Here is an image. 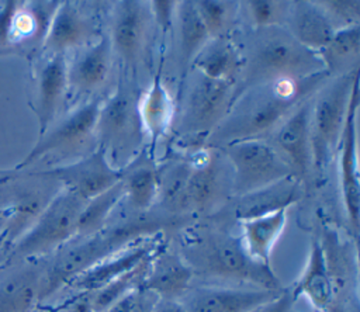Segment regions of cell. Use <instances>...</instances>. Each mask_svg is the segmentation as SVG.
I'll return each mask as SVG.
<instances>
[{
    "label": "cell",
    "instance_id": "8",
    "mask_svg": "<svg viewBox=\"0 0 360 312\" xmlns=\"http://www.w3.org/2000/svg\"><path fill=\"white\" fill-rule=\"evenodd\" d=\"M138 91L127 83H121L114 94L100 105L94 134L100 139V146L107 152H124L136 148L142 136V122L139 118Z\"/></svg>",
    "mask_w": 360,
    "mask_h": 312
},
{
    "label": "cell",
    "instance_id": "28",
    "mask_svg": "<svg viewBox=\"0 0 360 312\" xmlns=\"http://www.w3.org/2000/svg\"><path fill=\"white\" fill-rule=\"evenodd\" d=\"M243 56L239 49L226 38L212 39L198 52L194 63L200 74L235 83V74L243 69Z\"/></svg>",
    "mask_w": 360,
    "mask_h": 312
},
{
    "label": "cell",
    "instance_id": "25",
    "mask_svg": "<svg viewBox=\"0 0 360 312\" xmlns=\"http://www.w3.org/2000/svg\"><path fill=\"white\" fill-rule=\"evenodd\" d=\"M191 164V173L187 180L180 207L181 211L204 212L219 198L221 187V167L217 157L205 156L195 164Z\"/></svg>",
    "mask_w": 360,
    "mask_h": 312
},
{
    "label": "cell",
    "instance_id": "18",
    "mask_svg": "<svg viewBox=\"0 0 360 312\" xmlns=\"http://www.w3.org/2000/svg\"><path fill=\"white\" fill-rule=\"evenodd\" d=\"M193 277L194 271L181 254L160 246L150 260L142 288L155 292L159 298L180 301L190 291Z\"/></svg>",
    "mask_w": 360,
    "mask_h": 312
},
{
    "label": "cell",
    "instance_id": "3",
    "mask_svg": "<svg viewBox=\"0 0 360 312\" xmlns=\"http://www.w3.org/2000/svg\"><path fill=\"white\" fill-rule=\"evenodd\" d=\"M245 86L280 79H300L325 72L318 53L307 49L281 27L259 30L248 59H243Z\"/></svg>",
    "mask_w": 360,
    "mask_h": 312
},
{
    "label": "cell",
    "instance_id": "43",
    "mask_svg": "<svg viewBox=\"0 0 360 312\" xmlns=\"http://www.w3.org/2000/svg\"><path fill=\"white\" fill-rule=\"evenodd\" d=\"M10 247H11V240H10L8 235H7V230H4L0 235V266L7 261Z\"/></svg>",
    "mask_w": 360,
    "mask_h": 312
},
{
    "label": "cell",
    "instance_id": "1",
    "mask_svg": "<svg viewBox=\"0 0 360 312\" xmlns=\"http://www.w3.org/2000/svg\"><path fill=\"white\" fill-rule=\"evenodd\" d=\"M326 77V72H319L307 77L280 79L249 87L232 103L225 118L214 129L212 139L224 145L263 139L304 104L305 97L311 96Z\"/></svg>",
    "mask_w": 360,
    "mask_h": 312
},
{
    "label": "cell",
    "instance_id": "34",
    "mask_svg": "<svg viewBox=\"0 0 360 312\" xmlns=\"http://www.w3.org/2000/svg\"><path fill=\"white\" fill-rule=\"evenodd\" d=\"M210 39L225 38L236 17V3L221 0L194 1Z\"/></svg>",
    "mask_w": 360,
    "mask_h": 312
},
{
    "label": "cell",
    "instance_id": "37",
    "mask_svg": "<svg viewBox=\"0 0 360 312\" xmlns=\"http://www.w3.org/2000/svg\"><path fill=\"white\" fill-rule=\"evenodd\" d=\"M316 4L326 13L333 25L339 28L357 25L360 21V1L338 0V1H316Z\"/></svg>",
    "mask_w": 360,
    "mask_h": 312
},
{
    "label": "cell",
    "instance_id": "40",
    "mask_svg": "<svg viewBox=\"0 0 360 312\" xmlns=\"http://www.w3.org/2000/svg\"><path fill=\"white\" fill-rule=\"evenodd\" d=\"M294 302L295 301L291 295V291L290 290H283L273 299L256 306L250 312H291V308H292Z\"/></svg>",
    "mask_w": 360,
    "mask_h": 312
},
{
    "label": "cell",
    "instance_id": "10",
    "mask_svg": "<svg viewBox=\"0 0 360 312\" xmlns=\"http://www.w3.org/2000/svg\"><path fill=\"white\" fill-rule=\"evenodd\" d=\"M100 105L101 101L94 98L76 108L51 129L45 131L27 157L17 166V170L28 167L51 153L70 152L86 143L94 134Z\"/></svg>",
    "mask_w": 360,
    "mask_h": 312
},
{
    "label": "cell",
    "instance_id": "7",
    "mask_svg": "<svg viewBox=\"0 0 360 312\" xmlns=\"http://www.w3.org/2000/svg\"><path fill=\"white\" fill-rule=\"evenodd\" d=\"M222 153L232 167V191L242 195L267 187L287 176L290 166L264 139H246L222 145Z\"/></svg>",
    "mask_w": 360,
    "mask_h": 312
},
{
    "label": "cell",
    "instance_id": "47",
    "mask_svg": "<svg viewBox=\"0 0 360 312\" xmlns=\"http://www.w3.org/2000/svg\"><path fill=\"white\" fill-rule=\"evenodd\" d=\"M315 312H318V311H315Z\"/></svg>",
    "mask_w": 360,
    "mask_h": 312
},
{
    "label": "cell",
    "instance_id": "33",
    "mask_svg": "<svg viewBox=\"0 0 360 312\" xmlns=\"http://www.w3.org/2000/svg\"><path fill=\"white\" fill-rule=\"evenodd\" d=\"M180 25V49L184 63L194 60L198 52L210 41L208 32L195 8L194 1L177 3Z\"/></svg>",
    "mask_w": 360,
    "mask_h": 312
},
{
    "label": "cell",
    "instance_id": "9",
    "mask_svg": "<svg viewBox=\"0 0 360 312\" xmlns=\"http://www.w3.org/2000/svg\"><path fill=\"white\" fill-rule=\"evenodd\" d=\"M32 176L51 178L62 188L89 201L117 184L122 178V169L112 166L105 149L98 145L90 155L73 163L38 170Z\"/></svg>",
    "mask_w": 360,
    "mask_h": 312
},
{
    "label": "cell",
    "instance_id": "13",
    "mask_svg": "<svg viewBox=\"0 0 360 312\" xmlns=\"http://www.w3.org/2000/svg\"><path fill=\"white\" fill-rule=\"evenodd\" d=\"M233 84V82L214 80L200 74L186 110L184 125L187 129L198 134L215 129L232 105Z\"/></svg>",
    "mask_w": 360,
    "mask_h": 312
},
{
    "label": "cell",
    "instance_id": "26",
    "mask_svg": "<svg viewBox=\"0 0 360 312\" xmlns=\"http://www.w3.org/2000/svg\"><path fill=\"white\" fill-rule=\"evenodd\" d=\"M287 223V208L276 212L240 221L243 245L249 256L266 266H270V253Z\"/></svg>",
    "mask_w": 360,
    "mask_h": 312
},
{
    "label": "cell",
    "instance_id": "16",
    "mask_svg": "<svg viewBox=\"0 0 360 312\" xmlns=\"http://www.w3.org/2000/svg\"><path fill=\"white\" fill-rule=\"evenodd\" d=\"M93 18L70 1L58 4L45 39L44 49L51 53H63L76 48H84L94 37Z\"/></svg>",
    "mask_w": 360,
    "mask_h": 312
},
{
    "label": "cell",
    "instance_id": "45",
    "mask_svg": "<svg viewBox=\"0 0 360 312\" xmlns=\"http://www.w3.org/2000/svg\"><path fill=\"white\" fill-rule=\"evenodd\" d=\"M13 177V171H0V180H7Z\"/></svg>",
    "mask_w": 360,
    "mask_h": 312
},
{
    "label": "cell",
    "instance_id": "44",
    "mask_svg": "<svg viewBox=\"0 0 360 312\" xmlns=\"http://www.w3.org/2000/svg\"><path fill=\"white\" fill-rule=\"evenodd\" d=\"M7 228V212L0 208V235L6 230Z\"/></svg>",
    "mask_w": 360,
    "mask_h": 312
},
{
    "label": "cell",
    "instance_id": "15",
    "mask_svg": "<svg viewBox=\"0 0 360 312\" xmlns=\"http://www.w3.org/2000/svg\"><path fill=\"white\" fill-rule=\"evenodd\" d=\"M308 101L301 104L287 119H284L274 135V149L290 166L292 176L304 183L312 167L309 110Z\"/></svg>",
    "mask_w": 360,
    "mask_h": 312
},
{
    "label": "cell",
    "instance_id": "6",
    "mask_svg": "<svg viewBox=\"0 0 360 312\" xmlns=\"http://www.w3.org/2000/svg\"><path fill=\"white\" fill-rule=\"evenodd\" d=\"M359 70L336 76L322 86L314 101V111L309 115V135L312 167L322 170L339 145L347 112L353 82Z\"/></svg>",
    "mask_w": 360,
    "mask_h": 312
},
{
    "label": "cell",
    "instance_id": "4",
    "mask_svg": "<svg viewBox=\"0 0 360 312\" xmlns=\"http://www.w3.org/2000/svg\"><path fill=\"white\" fill-rule=\"evenodd\" d=\"M139 233L138 228H122L114 232L101 229L90 236H75L59 247L45 264L39 302L68 287L72 280L100 260L131 245L129 242L138 239Z\"/></svg>",
    "mask_w": 360,
    "mask_h": 312
},
{
    "label": "cell",
    "instance_id": "36",
    "mask_svg": "<svg viewBox=\"0 0 360 312\" xmlns=\"http://www.w3.org/2000/svg\"><path fill=\"white\" fill-rule=\"evenodd\" d=\"M191 173L190 162L176 163L165 173H159V194L158 198L167 205H177L180 207V201L187 184V180Z\"/></svg>",
    "mask_w": 360,
    "mask_h": 312
},
{
    "label": "cell",
    "instance_id": "17",
    "mask_svg": "<svg viewBox=\"0 0 360 312\" xmlns=\"http://www.w3.org/2000/svg\"><path fill=\"white\" fill-rule=\"evenodd\" d=\"M302 184L294 176H287L267 187L235 195L231 204L233 216L240 221L259 218L278 209H284L302 195Z\"/></svg>",
    "mask_w": 360,
    "mask_h": 312
},
{
    "label": "cell",
    "instance_id": "38",
    "mask_svg": "<svg viewBox=\"0 0 360 312\" xmlns=\"http://www.w3.org/2000/svg\"><path fill=\"white\" fill-rule=\"evenodd\" d=\"M152 14L158 22V25L167 31L172 27V21L174 17V13L177 10V1L173 0H155L150 3Z\"/></svg>",
    "mask_w": 360,
    "mask_h": 312
},
{
    "label": "cell",
    "instance_id": "5",
    "mask_svg": "<svg viewBox=\"0 0 360 312\" xmlns=\"http://www.w3.org/2000/svg\"><path fill=\"white\" fill-rule=\"evenodd\" d=\"M84 204L75 193L60 188L35 222L11 243L7 260H39L53 254L77 235Z\"/></svg>",
    "mask_w": 360,
    "mask_h": 312
},
{
    "label": "cell",
    "instance_id": "19",
    "mask_svg": "<svg viewBox=\"0 0 360 312\" xmlns=\"http://www.w3.org/2000/svg\"><path fill=\"white\" fill-rule=\"evenodd\" d=\"M281 291L202 287L191 294L190 301L184 306L187 312H250L256 306L273 299Z\"/></svg>",
    "mask_w": 360,
    "mask_h": 312
},
{
    "label": "cell",
    "instance_id": "29",
    "mask_svg": "<svg viewBox=\"0 0 360 312\" xmlns=\"http://www.w3.org/2000/svg\"><path fill=\"white\" fill-rule=\"evenodd\" d=\"M125 197L138 211L149 209L159 194V171L146 157H135L134 163L122 169Z\"/></svg>",
    "mask_w": 360,
    "mask_h": 312
},
{
    "label": "cell",
    "instance_id": "24",
    "mask_svg": "<svg viewBox=\"0 0 360 312\" xmlns=\"http://www.w3.org/2000/svg\"><path fill=\"white\" fill-rule=\"evenodd\" d=\"M68 91V62L63 53H51L42 63L38 76L37 112L39 135L49 129L58 107Z\"/></svg>",
    "mask_w": 360,
    "mask_h": 312
},
{
    "label": "cell",
    "instance_id": "41",
    "mask_svg": "<svg viewBox=\"0 0 360 312\" xmlns=\"http://www.w3.org/2000/svg\"><path fill=\"white\" fill-rule=\"evenodd\" d=\"M56 312H93L89 295L87 294H77L70 301L65 302L60 309Z\"/></svg>",
    "mask_w": 360,
    "mask_h": 312
},
{
    "label": "cell",
    "instance_id": "21",
    "mask_svg": "<svg viewBox=\"0 0 360 312\" xmlns=\"http://www.w3.org/2000/svg\"><path fill=\"white\" fill-rule=\"evenodd\" d=\"M148 28L146 8L141 1H121L114 13L110 42L122 60L132 65L145 42Z\"/></svg>",
    "mask_w": 360,
    "mask_h": 312
},
{
    "label": "cell",
    "instance_id": "14",
    "mask_svg": "<svg viewBox=\"0 0 360 312\" xmlns=\"http://www.w3.org/2000/svg\"><path fill=\"white\" fill-rule=\"evenodd\" d=\"M159 247L160 243L158 239H138L87 268L84 273L72 280L68 287L75 290L77 294H91L114 278L136 267L142 260L153 254Z\"/></svg>",
    "mask_w": 360,
    "mask_h": 312
},
{
    "label": "cell",
    "instance_id": "35",
    "mask_svg": "<svg viewBox=\"0 0 360 312\" xmlns=\"http://www.w3.org/2000/svg\"><path fill=\"white\" fill-rule=\"evenodd\" d=\"M290 4L277 0H249L243 3L249 20L257 30L285 27Z\"/></svg>",
    "mask_w": 360,
    "mask_h": 312
},
{
    "label": "cell",
    "instance_id": "46",
    "mask_svg": "<svg viewBox=\"0 0 360 312\" xmlns=\"http://www.w3.org/2000/svg\"><path fill=\"white\" fill-rule=\"evenodd\" d=\"M39 312H46V311H39Z\"/></svg>",
    "mask_w": 360,
    "mask_h": 312
},
{
    "label": "cell",
    "instance_id": "30",
    "mask_svg": "<svg viewBox=\"0 0 360 312\" xmlns=\"http://www.w3.org/2000/svg\"><path fill=\"white\" fill-rule=\"evenodd\" d=\"M138 108L143 131L156 141L167 131L174 114L173 98L160 76H156L145 94L141 96Z\"/></svg>",
    "mask_w": 360,
    "mask_h": 312
},
{
    "label": "cell",
    "instance_id": "12",
    "mask_svg": "<svg viewBox=\"0 0 360 312\" xmlns=\"http://www.w3.org/2000/svg\"><path fill=\"white\" fill-rule=\"evenodd\" d=\"M44 259L7 260L0 266V312H31L39 302Z\"/></svg>",
    "mask_w": 360,
    "mask_h": 312
},
{
    "label": "cell",
    "instance_id": "20",
    "mask_svg": "<svg viewBox=\"0 0 360 312\" xmlns=\"http://www.w3.org/2000/svg\"><path fill=\"white\" fill-rule=\"evenodd\" d=\"M290 291L294 301L307 297L318 312H338V301L321 239L311 240L305 270Z\"/></svg>",
    "mask_w": 360,
    "mask_h": 312
},
{
    "label": "cell",
    "instance_id": "27",
    "mask_svg": "<svg viewBox=\"0 0 360 312\" xmlns=\"http://www.w3.org/2000/svg\"><path fill=\"white\" fill-rule=\"evenodd\" d=\"M328 76H342L359 70L360 24L339 28L328 45L318 52Z\"/></svg>",
    "mask_w": 360,
    "mask_h": 312
},
{
    "label": "cell",
    "instance_id": "31",
    "mask_svg": "<svg viewBox=\"0 0 360 312\" xmlns=\"http://www.w3.org/2000/svg\"><path fill=\"white\" fill-rule=\"evenodd\" d=\"M155 253L148 256L145 260H142L132 270H129V271L124 273L122 275L114 278L112 281H110L104 287L98 288L97 291H94L91 294H87L93 312H105L112 304H115L124 295H127L128 292L142 287V282H143V280L148 274L149 264H150V260L155 256Z\"/></svg>",
    "mask_w": 360,
    "mask_h": 312
},
{
    "label": "cell",
    "instance_id": "11",
    "mask_svg": "<svg viewBox=\"0 0 360 312\" xmlns=\"http://www.w3.org/2000/svg\"><path fill=\"white\" fill-rule=\"evenodd\" d=\"M357 110H359V74L356 76L347 112L345 118L343 131L339 139L340 150V190L343 207L346 209L347 219L352 225L353 233L357 236L359 218H360V183L357 169Z\"/></svg>",
    "mask_w": 360,
    "mask_h": 312
},
{
    "label": "cell",
    "instance_id": "22",
    "mask_svg": "<svg viewBox=\"0 0 360 312\" xmlns=\"http://www.w3.org/2000/svg\"><path fill=\"white\" fill-rule=\"evenodd\" d=\"M112 60V48L108 37H101L84 49L68 65V89L76 93H91L98 89L108 76Z\"/></svg>",
    "mask_w": 360,
    "mask_h": 312
},
{
    "label": "cell",
    "instance_id": "39",
    "mask_svg": "<svg viewBox=\"0 0 360 312\" xmlns=\"http://www.w3.org/2000/svg\"><path fill=\"white\" fill-rule=\"evenodd\" d=\"M158 299L159 297L155 292L139 287L132 292L131 304L127 312H153Z\"/></svg>",
    "mask_w": 360,
    "mask_h": 312
},
{
    "label": "cell",
    "instance_id": "32",
    "mask_svg": "<svg viewBox=\"0 0 360 312\" xmlns=\"http://www.w3.org/2000/svg\"><path fill=\"white\" fill-rule=\"evenodd\" d=\"M125 197L124 184L120 180L117 184L103 191L101 194L86 201L82 214L79 216L77 235L76 236H90L100 232L107 222L110 214L115 205Z\"/></svg>",
    "mask_w": 360,
    "mask_h": 312
},
{
    "label": "cell",
    "instance_id": "42",
    "mask_svg": "<svg viewBox=\"0 0 360 312\" xmlns=\"http://www.w3.org/2000/svg\"><path fill=\"white\" fill-rule=\"evenodd\" d=\"M153 312H187L186 306L183 302H180L179 299H165V298H159Z\"/></svg>",
    "mask_w": 360,
    "mask_h": 312
},
{
    "label": "cell",
    "instance_id": "2",
    "mask_svg": "<svg viewBox=\"0 0 360 312\" xmlns=\"http://www.w3.org/2000/svg\"><path fill=\"white\" fill-rule=\"evenodd\" d=\"M181 257L194 273L252 282L263 290L281 291V284L271 267L252 259L243 240L231 233L208 232L188 243Z\"/></svg>",
    "mask_w": 360,
    "mask_h": 312
},
{
    "label": "cell",
    "instance_id": "23",
    "mask_svg": "<svg viewBox=\"0 0 360 312\" xmlns=\"http://www.w3.org/2000/svg\"><path fill=\"white\" fill-rule=\"evenodd\" d=\"M285 27L295 41L315 53L328 45L338 30L316 1L291 3Z\"/></svg>",
    "mask_w": 360,
    "mask_h": 312
}]
</instances>
